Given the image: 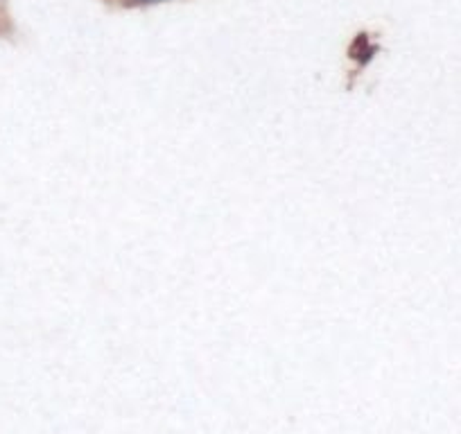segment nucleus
Returning <instances> with one entry per match:
<instances>
[{
  "label": "nucleus",
  "instance_id": "nucleus-1",
  "mask_svg": "<svg viewBox=\"0 0 461 434\" xmlns=\"http://www.w3.org/2000/svg\"><path fill=\"white\" fill-rule=\"evenodd\" d=\"M136 3H158V0H136Z\"/></svg>",
  "mask_w": 461,
  "mask_h": 434
}]
</instances>
